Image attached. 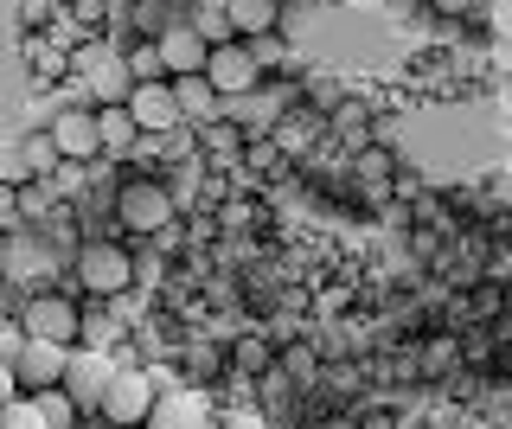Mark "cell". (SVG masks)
Segmentation results:
<instances>
[{
    "label": "cell",
    "instance_id": "obj_14",
    "mask_svg": "<svg viewBox=\"0 0 512 429\" xmlns=\"http://www.w3.org/2000/svg\"><path fill=\"white\" fill-rule=\"evenodd\" d=\"M173 103H180V122H192V129H205V122H218V116H224V90H218L205 71L173 77Z\"/></svg>",
    "mask_w": 512,
    "mask_h": 429
},
{
    "label": "cell",
    "instance_id": "obj_9",
    "mask_svg": "<svg viewBox=\"0 0 512 429\" xmlns=\"http://www.w3.org/2000/svg\"><path fill=\"white\" fill-rule=\"evenodd\" d=\"M52 141H58L64 161H103V129H96L90 103H64L52 116Z\"/></svg>",
    "mask_w": 512,
    "mask_h": 429
},
{
    "label": "cell",
    "instance_id": "obj_12",
    "mask_svg": "<svg viewBox=\"0 0 512 429\" xmlns=\"http://www.w3.org/2000/svg\"><path fill=\"white\" fill-rule=\"evenodd\" d=\"M128 116L141 122L148 135H167L180 129V103H173V77H148V84L128 90Z\"/></svg>",
    "mask_w": 512,
    "mask_h": 429
},
{
    "label": "cell",
    "instance_id": "obj_21",
    "mask_svg": "<svg viewBox=\"0 0 512 429\" xmlns=\"http://www.w3.org/2000/svg\"><path fill=\"white\" fill-rule=\"evenodd\" d=\"M122 58H128V77H135V84H148V77H167V65H160V45H154V39H135Z\"/></svg>",
    "mask_w": 512,
    "mask_h": 429
},
{
    "label": "cell",
    "instance_id": "obj_5",
    "mask_svg": "<svg viewBox=\"0 0 512 429\" xmlns=\"http://www.w3.org/2000/svg\"><path fill=\"white\" fill-rule=\"evenodd\" d=\"M148 410H154V372L148 365H116V378L103 385V404H96V417L103 423H148Z\"/></svg>",
    "mask_w": 512,
    "mask_h": 429
},
{
    "label": "cell",
    "instance_id": "obj_24",
    "mask_svg": "<svg viewBox=\"0 0 512 429\" xmlns=\"http://www.w3.org/2000/svg\"><path fill=\"white\" fill-rule=\"evenodd\" d=\"M487 33L512 39V0H487Z\"/></svg>",
    "mask_w": 512,
    "mask_h": 429
},
{
    "label": "cell",
    "instance_id": "obj_1",
    "mask_svg": "<svg viewBox=\"0 0 512 429\" xmlns=\"http://www.w3.org/2000/svg\"><path fill=\"white\" fill-rule=\"evenodd\" d=\"M173 212H180V199H173L167 180H154V173H128L116 186V225L128 237H160L173 231Z\"/></svg>",
    "mask_w": 512,
    "mask_h": 429
},
{
    "label": "cell",
    "instance_id": "obj_25",
    "mask_svg": "<svg viewBox=\"0 0 512 429\" xmlns=\"http://www.w3.org/2000/svg\"><path fill=\"white\" fill-rule=\"evenodd\" d=\"M52 13H64V0H26V7H20V20H26V26H45Z\"/></svg>",
    "mask_w": 512,
    "mask_h": 429
},
{
    "label": "cell",
    "instance_id": "obj_15",
    "mask_svg": "<svg viewBox=\"0 0 512 429\" xmlns=\"http://www.w3.org/2000/svg\"><path fill=\"white\" fill-rule=\"evenodd\" d=\"M122 333H128V327L109 314V301H90V295H84V327H77V346H96V353H128Z\"/></svg>",
    "mask_w": 512,
    "mask_h": 429
},
{
    "label": "cell",
    "instance_id": "obj_11",
    "mask_svg": "<svg viewBox=\"0 0 512 429\" xmlns=\"http://www.w3.org/2000/svg\"><path fill=\"white\" fill-rule=\"evenodd\" d=\"M64 365H71V346L26 340L20 359H13V378H20V391H52V385H64Z\"/></svg>",
    "mask_w": 512,
    "mask_h": 429
},
{
    "label": "cell",
    "instance_id": "obj_28",
    "mask_svg": "<svg viewBox=\"0 0 512 429\" xmlns=\"http://www.w3.org/2000/svg\"><path fill=\"white\" fill-rule=\"evenodd\" d=\"M500 122L512 129V77H500Z\"/></svg>",
    "mask_w": 512,
    "mask_h": 429
},
{
    "label": "cell",
    "instance_id": "obj_6",
    "mask_svg": "<svg viewBox=\"0 0 512 429\" xmlns=\"http://www.w3.org/2000/svg\"><path fill=\"white\" fill-rule=\"evenodd\" d=\"M205 423H218L212 391L205 385H167V391H154V410L141 429H205Z\"/></svg>",
    "mask_w": 512,
    "mask_h": 429
},
{
    "label": "cell",
    "instance_id": "obj_17",
    "mask_svg": "<svg viewBox=\"0 0 512 429\" xmlns=\"http://www.w3.org/2000/svg\"><path fill=\"white\" fill-rule=\"evenodd\" d=\"M224 13H231L237 39H256V33H276L282 0H224Z\"/></svg>",
    "mask_w": 512,
    "mask_h": 429
},
{
    "label": "cell",
    "instance_id": "obj_31",
    "mask_svg": "<svg viewBox=\"0 0 512 429\" xmlns=\"http://www.w3.org/2000/svg\"><path fill=\"white\" fill-rule=\"evenodd\" d=\"M205 429H218V423H205Z\"/></svg>",
    "mask_w": 512,
    "mask_h": 429
},
{
    "label": "cell",
    "instance_id": "obj_18",
    "mask_svg": "<svg viewBox=\"0 0 512 429\" xmlns=\"http://www.w3.org/2000/svg\"><path fill=\"white\" fill-rule=\"evenodd\" d=\"M244 129H237V122H205V129H199V161H212V167H231L237 161V148H244Z\"/></svg>",
    "mask_w": 512,
    "mask_h": 429
},
{
    "label": "cell",
    "instance_id": "obj_30",
    "mask_svg": "<svg viewBox=\"0 0 512 429\" xmlns=\"http://www.w3.org/2000/svg\"><path fill=\"white\" fill-rule=\"evenodd\" d=\"M7 321H13V314H0V333H7Z\"/></svg>",
    "mask_w": 512,
    "mask_h": 429
},
{
    "label": "cell",
    "instance_id": "obj_26",
    "mask_svg": "<svg viewBox=\"0 0 512 429\" xmlns=\"http://www.w3.org/2000/svg\"><path fill=\"white\" fill-rule=\"evenodd\" d=\"M487 65L500 71V77H512V39H493V52H487Z\"/></svg>",
    "mask_w": 512,
    "mask_h": 429
},
{
    "label": "cell",
    "instance_id": "obj_10",
    "mask_svg": "<svg viewBox=\"0 0 512 429\" xmlns=\"http://www.w3.org/2000/svg\"><path fill=\"white\" fill-rule=\"evenodd\" d=\"M205 77H212L224 97H237V90H256V84H263L256 45H250V39H224V45H212V58H205Z\"/></svg>",
    "mask_w": 512,
    "mask_h": 429
},
{
    "label": "cell",
    "instance_id": "obj_7",
    "mask_svg": "<svg viewBox=\"0 0 512 429\" xmlns=\"http://www.w3.org/2000/svg\"><path fill=\"white\" fill-rule=\"evenodd\" d=\"M288 116V90H276L263 77L256 90H237V97H224V122H237L244 135H276Z\"/></svg>",
    "mask_w": 512,
    "mask_h": 429
},
{
    "label": "cell",
    "instance_id": "obj_29",
    "mask_svg": "<svg viewBox=\"0 0 512 429\" xmlns=\"http://www.w3.org/2000/svg\"><path fill=\"white\" fill-rule=\"evenodd\" d=\"M103 429H141V423H103Z\"/></svg>",
    "mask_w": 512,
    "mask_h": 429
},
{
    "label": "cell",
    "instance_id": "obj_20",
    "mask_svg": "<svg viewBox=\"0 0 512 429\" xmlns=\"http://www.w3.org/2000/svg\"><path fill=\"white\" fill-rule=\"evenodd\" d=\"M192 26H199V39H205V45L237 39V26H231V13H224V0H199V7H192Z\"/></svg>",
    "mask_w": 512,
    "mask_h": 429
},
{
    "label": "cell",
    "instance_id": "obj_23",
    "mask_svg": "<svg viewBox=\"0 0 512 429\" xmlns=\"http://www.w3.org/2000/svg\"><path fill=\"white\" fill-rule=\"evenodd\" d=\"M218 429H269V417L256 404H237V410H218Z\"/></svg>",
    "mask_w": 512,
    "mask_h": 429
},
{
    "label": "cell",
    "instance_id": "obj_4",
    "mask_svg": "<svg viewBox=\"0 0 512 429\" xmlns=\"http://www.w3.org/2000/svg\"><path fill=\"white\" fill-rule=\"evenodd\" d=\"M20 327H26V340L77 346V327H84V301L64 295V289H32V295L20 301Z\"/></svg>",
    "mask_w": 512,
    "mask_h": 429
},
{
    "label": "cell",
    "instance_id": "obj_27",
    "mask_svg": "<svg viewBox=\"0 0 512 429\" xmlns=\"http://www.w3.org/2000/svg\"><path fill=\"white\" fill-rule=\"evenodd\" d=\"M71 13H77V26H96V20H109V7H96V0H71Z\"/></svg>",
    "mask_w": 512,
    "mask_h": 429
},
{
    "label": "cell",
    "instance_id": "obj_2",
    "mask_svg": "<svg viewBox=\"0 0 512 429\" xmlns=\"http://www.w3.org/2000/svg\"><path fill=\"white\" fill-rule=\"evenodd\" d=\"M0 282L7 289H58V257H52V231L45 225H20L7 231V257H0Z\"/></svg>",
    "mask_w": 512,
    "mask_h": 429
},
{
    "label": "cell",
    "instance_id": "obj_22",
    "mask_svg": "<svg viewBox=\"0 0 512 429\" xmlns=\"http://www.w3.org/2000/svg\"><path fill=\"white\" fill-rule=\"evenodd\" d=\"M26 180H32V167H26V154H20V135L0 141V186H26Z\"/></svg>",
    "mask_w": 512,
    "mask_h": 429
},
{
    "label": "cell",
    "instance_id": "obj_16",
    "mask_svg": "<svg viewBox=\"0 0 512 429\" xmlns=\"http://www.w3.org/2000/svg\"><path fill=\"white\" fill-rule=\"evenodd\" d=\"M96 129H103V154H109V161H122V154L141 141V122L128 116V103H103V109H96Z\"/></svg>",
    "mask_w": 512,
    "mask_h": 429
},
{
    "label": "cell",
    "instance_id": "obj_13",
    "mask_svg": "<svg viewBox=\"0 0 512 429\" xmlns=\"http://www.w3.org/2000/svg\"><path fill=\"white\" fill-rule=\"evenodd\" d=\"M154 45H160V65H167V77H192V71H205V58H212V45L199 39L192 13H186V20H173Z\"/></svg>",
    "mask_w": 512,
    "mask_h": 429
},
{
    "label": "cell",
    "instance_id": "obj_3",
    "mask_svg": "<svg viewBox=\"0 0 512 429\" xmlns=\"http://www.w3.org/2000/svg\"><path fill=\"white\" fill-rule=\"evenodd\" d=\"M71 269H77V295H90V301H109V295L135 289V257H128L122 244H103V237H84V244L71 250Z\"/></svg>",
    "mask_w": 512,
    "mask_h": 429
},
{
    "label": "cell",
    "instance_id": "obj_19",
    "mask_svg": "<svg viewBox=\"0 0 512 429\" xmlns=\"http://www.w3.org/2000/svg\"><path fill=\"white\" fill-rule=\"evenodd\" d=\"M0 429H52V417L39 410L32 391H13V397H0Z\"/></svg>",
    "mask_w": 512,
    "mask_h": 429
},
{
    "label": "cell",
    "instance_id": "obj_8",
    "mask_svg": "<svg viewBox=\"0 0 512 429\" xmlns=\"http://www.w3.org/2000/svg\"><path fill=\"white\" fill-rule=\"evenodd\" d=\"M116 353H96V346H71V365H64V391H71V404L96 417V404H103V385L116 378Z\"/></svg>",
    "mask_w": 512,
    "mask_h": 429
}]
</instances>
